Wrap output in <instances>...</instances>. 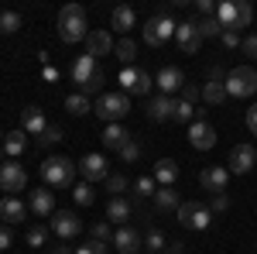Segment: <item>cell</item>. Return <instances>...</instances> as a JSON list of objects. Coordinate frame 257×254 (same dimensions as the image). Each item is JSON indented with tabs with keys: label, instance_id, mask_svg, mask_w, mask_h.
Instances as JSON below:
<instances>
[{
	"label": "cell",
	"instance_id": "cell-41",
	"mask_svg": "<svg viewBox=\"0 0 257 254\" xmlns=\"http://www.w3.org/2000/svg\"><path fill=\"white\" fill-rule=\"evenodd\" d=\"M178 100H185V103H192V107H196L199 100H202V90H199V86H192V82H185V86H182V97Z\"/></svg>",
	"mask_w": 257,
	"mask_h": 254
},
{
	"label": "cell",
	"instance_id": "cell-55",
	"mask_svg": "<svg viewBox=\"0 0 257 254\" xmlns=\"http://www.w3.org/2000/svg\"><path fill=\"white\" fill-rule=\"evenodd\" d=\"M52 254H65V251H62V247H59V251H52Z\"/></svg>",
	"mask_w": 257,
	"mask_h": 254
},
{
	"label": "cell",
	"instance_id": "cell-43",
	"mask_svg": "<svg viewBox=\"0 0 257 254\" xmlns=\"http://www.w3.org/2000/svg\"><path fill=\"white\" fill-rule=\"evenodd\" d=\"M192 114H196V107H192V103L175 100V120H192Z\"/></svg>",
	"mask_w": 257,
	"mask_h": 254
},
{
	"label": "cell",
	"instance_id": "cell-36",
	"mask_svg": "<svg viewBox=\"0 0 257 254\" xmlns=\"http://www.w3.org/2000/svg\"><path fill=\"white\" fill-rule=\"evenodd\" d=\"M72 196H76V203H79V206H93V199H96V193H93V186H89V182L76 186V189H72Z\"/></svg>",
	"mask_w": 257,
	"mask_h": 254
},
{
	"label": "cell",
	"instance_id": "cell-5",
	"mask_svg": "<svg viewBox=\"0 0 257 254\" xmlns=\"http://www.w3.org/2000/svg\"><path fill=\"white\" fill-rule=\"evenodd\" d=\"M257 93V69L254 65H237L226 72V97L247 100Z\"/></svg>",
	"mask_w": 257,
	"mask_h": 254
},
{
	"label": "cell",
	"instance_id": "cell-4",
	"mask_svg": "<svg viewBox=\"0 0 257 254\" xmlns=\"http://www.w3.org/2000/svg\"><path fill=\"white\" fill-rule=\"evenodd\" d=\"M216 18L226 31H240V28H250L254 7L247 0H223V4H216Z\"/></svg>",
	"mask_w": 257,
	"mask_h": 254
},
{
	"label": "cell",
	"instance_id": "cell-11",
	"mask_svg": "<svg viewBox=\"0 0 257 254\" xmlns=\"http://www.w3.org/2000/svg\"><path fill=\"white\" fill-rule=\"evenodd\" d=\"M24 186H28V172H24L21 165H14V161L7 158V161L0 165V189L14 196V193H21Z\"/></svg>",
	"mask_w": 257,
	"mask_h": 254
},
{
	"label": "cell",
	"instance_id": "cell-54",
	"mask_svg": "<svg viewBox=\"0 0 257 254\" xmlns=\"http://www.w3.org/2000/svg\"><path fill=\"white\" fill-rule=\"evenodd\" d=\"M4 137H7V134H4V131H0V144H4Z\"/></svg>",
	"mask_w": 257,
	"mask_h": 254
},
{
	"label": "cell",
	"instance_id": "cell-29",
	"mask_svg": "<svg viewBox=\"0 0 257 254\" xmlns=\"http://www.w3.org/2000/svg\"><path fill=\"white\" fill-rule=\"evenodd\" d=\"M24 148H28V134H24V131H11V134L4 137V151H7V158H11V161H14Z\"/></svg>",
	"mask_w": 257,
	"mask_h": 254
},
{
	"label": "cell",
	"instance_id": "cell-22",
	"mask_svg": "<svg viewBox=\"0 0 257 254\" xmlns=\"http://www.w3.org/2000/svg\"><path fill=\"white\" fill-rule=\"evenodd\" d=\"M24 216H28V210H24L21 199H14V196H4V199H0V220H4V223L14 227V223H21Z\"/></svg>",
	"mask_w": 257,
	"mask_h": 254
},
{
	"label": "cell",
	"instance_id": "cell-18",
	"mask_svg": "<svg viewBox=\"0 0 257 254\" xmlns=\"http://www.w3.org/2000/svg\"><path fill=\"white\" fill-rule=\"evenodd\" d=\"M155 82L161 86V97H172V93H182V86H185V72L182 69H175V65H165L158 76H155Z\"/></svg>",
	"mask_w": 257,
	"mask_h": 254
},
{
	"label": "cell",
	"instance_id": "cell-45",
	"mask_svg": "<svg viewBox=\"0 0 257 254\" xmlns=\"http://www.w3.org/2000/svg\"><path fill=\"white\" fill-rule=\"evenodd\" d=\"M106 189L113 196H120L123 189H127V176H106Z\"/></svg>",
	"mask_w": 257,
	"mask_h": 254
},
{
	"label": "cell",
	"instance_id": "cell-15",
	"mask_svg": "<svg viewBox=\"0 0 257 254\" xmlns=\"http://www.w3.org/2000/svg\"><path fill=\"white\" fill-rule=\"evenodd\" d=\"M189 144H192L196 151H209V148L216 144V131H213V124H206V120H192V127H189Z\"/></svg>",
	"mask_w": 257,
	"mask_h": 254
},
{
	"label": "cell",
	"instance_id": "cell-52",
	"mask_svg": "<svg viewBox=\"0 0 257 254\" xmlns=\"http://www.w3.org/2000/svg\"><path fill=\"white\" fill-rule=\"evenodd\" d=\"M247 127H250V131L257 134V103L250 107V110H247Z\"/></svg>",
	"mask_w": 257,
	"mask_h": 254
},
{
	"label": "cell",
	"instance_id": "cell-47",
	"mask_svg": "<svg viewBox=\"0 0 257 254\" xmlns=\"http://www.w3.org/2000/svg\"><path fill=\"white\" fill-rule=\"evenodd\" d=\"M76 254H110V244H99V240H89L86 247H79Z\"/></svg>",
	"mask_w": 257,
	"mask_h": 254
},
{
	"label": "cell",
	"instance_id": "cell-24",
	"mask_svg": "<svg viewBox=\"0 0 257 254\" xmlns=\"http://www.w3.org/2000/svg\"><path fill=\"white\" fill-rule=\"evenodd\" d=\"M127 141H131L127 127H120V124H106V131H103V144H106L110 151H120Z\"/></svg>",
	"mask_w": 257,
	"mask_h": 254
},
{
	"label": "cell",
	"instance_id": "cell-32",
	"mask_svg": "<svg viewBox=\"0 0 257 254\" xmlns=\"http://www.w3.org/2000/svg\"><path fill=\"white\" fill-rule=\"evenodd\" d=\"M223 31H226V28L219 24L216 14H213V18H202V21H199V35H202V38H219Z\"/></svg>",
	"mask_w": 257,
	"mask_h": 254
},
{
	"label": "cell",
	"instance_id": "cell-51",
	"mask_svg": "<svg viewBox=\"0 0 257 254\" xmlns=\"http://www.w3.org/2000/svg\"><path fill=\"white\" fill-rule=\"evenodd\" d=\"M196 7H199V14H202V18H213V14H216V7H213L209 0H196Z\"/></svg>",
	"mask_w": 257,
	"mask_h": 254
},
{
	"label": "cell",
	"instance_id": "cell-9",
	"mask_svg": "<svg viewBox=\"0 0 257 254\" xmlns=\"http://www.w3.org/2000/svg\"><path fill=\"white\" fill-rule=\"evenodd\" d=\"M175 41L185 55H196L202 48V35H199V24L196 21H178L175 24Z\"/></svg>",
	"mask_w": 257,
	"mask_h": 254
},
{
	"label": "cell",
	"instance_id": "cell-10",
	"mask_svg": "<svg viewBox=\"0 0 257 254\" xmlns=\"http://www.w3.org/2000/svg\"><path fill=\"white\" fill-rule=\"evenodd\" d=\"M226 182H230V168H223V165H209V168L199 172V186H202V193H209V196L226 193Z\"/></svg>",
	"mask_w": 257,
	"mask_h": 254
},
{
	"label": "cell",
	"instance_id": "cell-31",
	"mask_svg": "<svg viewBox=\"0 0 257 254\" xmlns=\"http://www.w3.org/2000/svg\"><path fill=\"white\" fill-rule=\"evenodd\" d=\"M113 52H117V59L123 62V65H134V62H138V45L131 38H120L117 45H113Z\"/></svg>",
	"mask_w": 257,
	"mask_h": 254
},
{
	"label": "cell",
	"instance_id": "cell-25",
	"mask_svg": "<svg viewBox=\"0 0 257 254\" xmlns=\"http://www.w3.org/2000/svg\"><path fill=\"white\" fill-rule=\"evenodd\" d=\"M178 179V161L175 158H161L158 165H155V182H161V186H175Z\"/></svg>",
	"mask_w": 257,
	"mask_h": 254
},
{
	"label": "cell",
	"instance_id": "cell-30",
	"mask_svg": "<svg viewBox=\"0 0 257 254\" xmlns=\"http://www.w3.org/2000/svg\"><path fill=\"white\" fill-rule=\"evenodd\" d=\"M65 110L72 117H86L93 110V103H89V97H82V93H72V97H65Z\"/></svg>",
	"mask_w": 257,
	"mask_h": 254
},
{
	"label": "cell",
	"instance_id": "cell-48",
	"mask_svg": "<svg viewBox=\"0 0 257 254\" xmlns=\"http://www.w3.org/2000/svg\"><path fill=\"white\" fill-rule=\"evenodd\" d=\"M219 41H223L226 48H240V45H243V38H240L237 31H223V35H219Z\"/></svg>",
	"mask_w": 257,
	"mask_h": 254
},
{
	"label": "cell",
	"instance_id": "cell-12",
	"mask_svg": "<svg viewBox=\"0 0 257 254\" xmlns=\"http://www.w3.org/2000/svg\"><path fill=\"white\" fill-rule=\"evenodd\" d=\"M226 165H230L233 176H247L257 165V148L254 144H237V148L230 151V161H226Z\"/></svg>",
	"mask_w": 257,
	"mask_h": 254
},
{
	"label": "cell",
	"instance_id": "cell-53",
	"mask_svg": "<svg viewBox=\"0 0 257 254\" xmlns=\"http://www.w3.org/2000/svg\"><path fill=\"white\" fill-rule=\"evenodd\" d=\"M182 251H185V244H178V240L172 244V247H168V254H182Z\"/></svg>",
	"mask_w": 257,
	"mask_h": 254
},
{
	"label": "cell",
	"instance_id": "cell-13",
	"mask_svg": "<svg viewBox=\"0 0 257 254\" xmlns=\"http://www.w3.org/2000/svg\"><path fill=\"white\" fill-rule=\"evenodd\" d=\"M202 100H206V103H213V107H219V103L226 100V72H223L219 65L209 69V82L202 86Z\"/></svg>",
	"mask_w": 257,
	"mask_h": 254
},
{
	"label": "cell",
	"instance_id": "cell-44",
	"mask_svg": "<svg viewBox=\"0 0 257 254\" xmlns=\"http://www.w3.org/2000/svg\"><path fill=\"white\" fill-rule=\"evenodd\" d=\"M45 240H48V230H45V227H31V230H28V244H31V247H41Z\"/></svg>",
	"mask_w": 257,
	"mask_h": 254
},
{
	"label": "cell",
	"instance_id": "cell-20",
	"mask_svg": "<svg viewBox=\"0 0 257 254\" xmlns=\"http://www.w3.org/2000/svg\"><path fill=\"white\" fill-rule=\"evenodd\" d=\"M110 52H113V35L110 31H89L86 35V55L99 59V55H110Z\"/></svg>",
	"mask_w": 257,
	"mask_h": 254
},
{
	"label": "cell",
	"instance_id": "cell-49",
	"mask_svg": "<svg viewBox=\"0 0 257 254\" xmlns=\"http://www.w3.org/2000/svg\"><path fill=\"white\" fill-rule=\"evenodd\" d=\"M240 52H243V55H250V59H257V35H247L243 45H240Z\"/></svg>",
	"mask_w": 257,
	"mask_h": 254
},
{
	"label": "cell",
	"instance_id": "cell-1",
	"mask_svg": "<svg viewBox=\"0 0 257 254\" xmlns=\"http://www.w3.org/2000/svg\"><path fill=\"white\" fill-rule=\"evenodd\" d=\"M69 76H72V82H76V90H79L82 97H93V93H99V90H103V79H106L93 55H79V59L72 62Z\"/></svg>",
	"mask_w": 257,
	"mask_h": 254
},
{
	"label": "cell",
	"instance_id": "cell-17",
	"mask_svg": "<svg viewBox=\"0 0 257 254\" xmlns=\"http://www.w3.org/2000/svg\"><path fill=\"white\" fill-rule=\"evenodd\" d=\"M113 247L120 254H138L144 247V234H138L134 227H120L117 234H113Z\"/></svg>",
	"mask_w": 257,
	"mask_h": 254
},
{
	"label": "cell",
	"instance_id": "cell-3",
	"mask_svg": "<svg viewBox=\"0 0 257 254\" xmlns=\"http://www.w3.org/2000/svg\"><path fill=\"white\" fill-rule=\"evenodd\" d=\"M41 179L52 186V189H69L72 179H76V161L65 155H52L41 161Z\"/></svg>",
	"mask_w": 257,
	"mask_h": 254
},
{
	"label": "cell",
	"instance_id": "cell-35",
	"mask_svg": "<svg viewBox=\"0 0 257 254\" xmlns=\"http://www.w3.org/2000/svg\"><path fill=\"white\" fill-rule=\"evenodd\" d=\"M138 76H141L138 65H123V69H120V90H127V93H131V90H134V82H138Z\"/></svg>",
	"mask_w": 257,
	"mask_h": 254
},
{
	"label": "cell",
	"instance_id": "cell-14",
	"mask_svg": "<svg viewBox=\"0 0 257 254\" xmlns=\"http://www.w3.org/2000/svg\"><path fill=\"white\" fill-rule=\"evenodd\" d=\"M79 230H82L79 213H72V210H59V213H52V234H59L62 240L76 237Z\"/></svg>",
	"mask_w": 257,
	"mask_h": 254
},
{
	"label": "cell",
	"instance_id": "cell-2",
	"mask_svg": "<svg viewBox=\"0 0 257 254\" xmlns=\"http://www.w3.org/2000/svg\"><path fill=\"white\" fill-rule=\"evenodd\" d=\"M86 28H89V24H86V7H82V4H65L59 11V38L65 41V45L82 41L89 35Z\"/></svg>",
	"mask_w": 257,
	"mask_h": 254
},
{
	"label": "cell",
	"instance_id": "cell-8",
	"mask_svg": "<svg viewBox=\"0 0 257 254\" xmlns=\"http://www.w3.org/2000/svg\"><path fill=\"white\" fill-rule=\"evenodd\" d=\"M175 216H178V223H182V227H189V230H206V227L213 223V210H209V206H202V203H196V199L182 203Z\"/></svg>",
	"mask_w": 257,
	"mask_h": 254
},
{
	"label": "cell",
	"instance_id": "cell-7",
	"mask_svg": "<svg viewBox=\"0 0 257 254\" xmlns=\"http://www.w3.org/2000/svg\"><path fill=\"white\" fill-rule=\"evenodd\" d=\"M168 38H175V21L168 18L165 11L151 14V18H148V24H144V41H148L151 48H161Z\"/></svg>",
	"mask_w": 257,
	"mask_h": 254
},
{
	"label": "cell",
	"instance_id": "cell-28",
	"mask_svg": "<svg viewBox=\"0 0 257 254\" xmlns=\"http://www.w3.org/2000/svg\"><path fill=\"white\" fill-rule=\"evenodd\" d=\"M131 213H134V206H131L123 196H113V199L106 203V220H117L120 223V220H127Z\"/></svg>",
	"mask_w": 257,
	"mask_h": 254
},
{
	"label": "cell",
	"instance_id": "cell-40",
	"mask_svg": "<svg viewBox=\"0 0 257 254\" xmlns=\"http://www.w3.org/2000/svg\"><path fill=\"white\" fill-rule=\"evenodd\" d=\"M93 240H99V244H113V230H110V223H106V220L93 227Z\"/></svg>",
	"mask_w": 257,
	"mask_h": 254
},
{
	"label": "cell",
	"instance_id": "cell-46",
	"mask_svg": "<svg viewBox=\"0 0 257 254\" xmlns=\"http://www.w3.org/2000/svg\"><path fill=\"white\" fill-rule=\"evenodd\" d=\"M209 210H213V213H226V210H230V196L216 193V196H213V203H209Z\"/></svg>",
	"mask_w": 257,
	"mask_h": 254
},
{
	"label": "cell",
	"instance_id": "cell-34",
	"mask_svg": "<svg viewBox=\"0 0 257 254\" xmlns=\"http://www.w3.org/2000/svg\"><path fill=\"white\" fill-rule=\"evenodd\" d=\"M0 31H4V35L21 31V14L18 11H4V14H0Z\"/></svg>",
	"mask_w": 257,
	"mask_h": 254
},
{
	"label": "cell",
	"instance_id": "cell-38",
	"mask_svg": "<svg viewBox=\"0 0 257 254\" xmlns=\"http://www.w3.org/2000/svg\"><path fill=\"white\" fill-rule=\"evenodd\" d=\"M151 82H155V79L148 76V69H141V76H138V82H134V90H131V93H134V97H148Z\"/></svg>",
	"mask_w": 257,
	"mask_h": 254
},
{
	"label": "cell",
	"instance_id": "cell-56",
	"mask_svg": "<svg viewBox=\"0 0 257 254\" xmlns=\"http://www.w3.org/2000/svg\"><path fill=\"white\" fill-rule=\"evenodd\" d=\"M161 254H168V251H161Z\"/></svg>",
	"mask_w": 257,
	"mask_h": 254
},
{
	"label": "cell",
	"instance_id": "cell-6",
	"mask_svg": "<svg viewBox=\"0 0 257 254\" xmlns=\"http://www.w3.org/2000/svg\"><path fill=\"white\" fill-rule=\"evenodd\" d=\"M93 114L103 117L106 124H120L131 114V100H127V93H103L96 100V107H93Z\"/></svg>",
	"mask_w": 257,
	"mask_h": 254
},
{
	"label": "cell",
	"instance_id": "cell-42",
	"mask_svg": "<svg viewBox=\"0 0 257 254\" xmlns=\"http://www.w3.org/2000/svg\"><path fill=\"white\" fill-rule=\"evenodd\" d=\"M138 193H141V196H155V193H158V182H155V176H141V179H138Z\"/></svg>",
	"mask_w": 257,
	"mask_h": 254
},
{
	"label": "cell",
	"instance_id": "cell-27",
	"mask_svg": "<svg viewBox=\"0 0 257 254\" xmlns=\"http://www.w3.org/2000/svg\"><path fill=\"white\" fill-rule=\"evenodd\" d=\"M28 203H31V210H35L38 216H48V213H55V199H52V193H48V189H35Z\"/></svg>",
	"mask_w": 257,
	"mask_h": 254
},
{
	"label": "cell",
	"instance_id": "cell-39",
	"mask_svg": "<svg viewBox=\"0 0 257 254\" xmlns=\"http://www.w3.org/2000/svg\"><path fill=\"white\" fill-rule=\"evenodd\" d=\"M59 141H62V131L55 127V124H48V131H45V134L38 137V144H41V148H52V144H59Z\"/></svg>",
	"mask_w": 257,
	"mask_h": 254
},
{
	"label": "cell",
	"instance_id": "cell-23",
	"mask_svg": "<svg viewBox=\"0 0 257 254\" xmlns=\"http://www.w3.org/2000/svg\"><path fill=\"white\" fill-rule=\"evenodd\" d=\"M178 206H182V203H178V196H175L172 186H161L158 193H155V210H158V213H178Z\"/></svg>",
	"mask_w": 257,
	"mask_h": 254
},
{
	"label": "cell",
	"instance_id": "cell-50",
	"mask_svg": "<svg viewBox=\"0 0 257 254\" xmlns=\"http://www.w3.org/2000/svg\"><path fill=\"white\" fill-rule=\"evenodd\" d=\"M11 240H14L11 227H7V223H0V251H7V247H11Z\"/></svg>",
	"mask_w": 257,
	"mask_h": 254
},
{
	"label": "cell",
	"instance_id": "cell-19",
	"mask_svg": "<svg viewBox=\"0 0 257 254\" xmlns=\"http://www.w3.org/2000/svg\"><path fill=\"white\" fill-rule=\"evenodd\" d=\"M79 172H82L86 182H106V176H110V172H106V158L103 155H86L79 161Z\"/></svg>",
	"mask_w": 257,
	"mask_h": 254
},
{
	"label": "cell",
	"instance_id": "cell-33",
	"mask_svg": "<svg viewBox=\"0 0 257 254\" xmlns=\"http://www.w3.org/2000/svg\"><path fill=\"white\" fill-rule=\"evenodd\" d=\"M144 247H148L151 254H161V251H165V234L155 230V227H148V234H144Z\"/></svg>",
	"mask_w": 257,
	"mask_h": 254
},
{
	"label": "cell",
	"instance_id": "cell-26",
	"mask_svg": "<svg viewBox=\"0 0 257 254\" xmlns=\"http://www.w3.org/2000/svg\"><path fill=\"white\" fill-rule=\"evenodd\" d=\"M110 24L120 31V38H127V31L134 28V11L127 7V4H120V7H113V18H110Z\"/></svg>",
	"mask_w": 257,
	"mask_h": 254
},
{
	"label": "cell",
	"instance_id": "cell-16",
	"mask_svg": "<svg viewBox=\"0 0 257 254\" xmlns=\"http://www.w3.org/2000/svg\"><path fill=\"white\" fill-rule=\"evenodd\" d=\"M21 131H24V134H35V137H41L45 131H48L45 110H41V107H24V114H21Z\"/></svg>",
	"mask_w": 257,
	"mask_h": 254
},
{
	"label": "cell",
	"instance_id": "cell-37",
	"mask_svg": "<svg viewBox=\"0 0 257 254\" xmlns=\"http://www.w3.org/2000/svg\"><path fill=\"white\" fill-rule=\"evenodd\" d=\"M117 155H120V161H127V165H131V161H138V158H141V144L134 141V137H131V141H127V144L120 148Z\"/></svg>",
	"mask_w": 257,
	"mask_h": 254
},
{
	"label": "cell",
	"instance_id": "cell-21",
	"mask_svg": "<svg viewBox=\"0 0 257 254\" xmlns=\"http://www.w3.org/2000/svg\"><path fill=\"white\" fill-rule=\"evenodd\" d=\"M175 117V100L172 97H151L148 100V120H172Z\"/></svg>",
	"mask_w": 257,
	"mask_h": 254
}]
</instances>
